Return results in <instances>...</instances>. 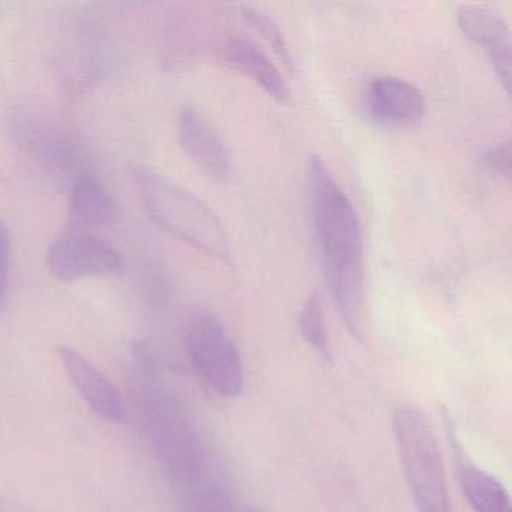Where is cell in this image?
Instances as JSON below:
<instances>
[{"label": "cell", "mask_w": 512, "mask_h": 512, "mask_svg": "<svg viewBox=\"0 0 512 512\" xmlns=\"http://www.w3.org/2000/svg\"><path fill=\"white\" fill-rule=\"evenodd\" d=\"M71 221L77 229L106 226L118 217V203L94 175H85L71 185L68 203Z\"/></svg>", "instance_id": "13"}, {"label": "cell", "mask_w": 512, "mask_h": 512, "mask_svg": "<svg viewBox=\"0 0 512 512\" xmlns=\"http://www.w3.org/2000/svg\"><path fill=\"white\" fill-rule=\"evenodd\" d=\"M58 358L71 386L98 418L110 424L125 421L127 404L118 386L100 368L70 346H59Z\"/></svg>", "instance_id": "7"}, {"label": "cell", "mask_w": 512, "mask_h": 512, "mask_svg": "<svg viewBox=\"0 0 512 512\" xmlns=\"http://www.w3.org/2000/svg\"><path fill=\"white\" fill-rule=\"evenodd\" d=\"M458 481L475 512H511L508 491L499 479L473 464L461 463Z\"/></svg>", "instance_id": "14"}, {"label": "cell", "mask_w": 512, "mask_h": 512, "mask_svg": "<svg viewBox=\"0 0 512 512\" xmlns=\"http://www.w3.org/2000/svg\"><path fill=\"white\" fill-rule=\"evenodd\" d=\"M482 166L497 178L509 181L511 179V142L503 140L490 146L482 155Z\"/></svg>", "instance_id": "18"}, {"label": "cell", "mask_w": 512, "mask_h": 512, "mask_svg": "<svg viewBox=\"0 0 512 512\" xmlns=\"http://www.w3.org/2000/svg\"><path fill=\"white\" fill-rule=\"evenodd\" d=\"M250 512H257V511H250Z\"/></svg>", "instance_id": "20"}, {"label": "cell", "mask_w": 512, "mask_h": 512, "mask_svg": "<svg viewBox=\"0 0 512 512\" xmlns=\"http://www.w3.org/2000/svg\"><path fill=\"white\" fill-rule=\"evenodd\" d=\"M11 287V241L7 227L0 221V311L10 299Z\"/></svg>", "instance_id": "19"}, {"label": "cell", "mask_w": 512, "mask_h": 512, "mask_svg": "<svg viewBox=\"0 0 512 512\" xmlns=\"http://www.w3.org/2000/svg\"><path fill=\"white\" fill-rule=\"evenodd\" d=\"M298 323L302 338L319 355L331 361V340H329L328 326H326L325 313H323L322 299H320L319 293L308 296L307 301L299 311Z\"/></svg>", "instance_id": "16"}, {"label": "cell", "mask_w": 512, "mask_h": 512, "mask_svg": "<svg viewBox=\"0 0 512 512\" xmlns=\"http://www.w3.org/2000/svg\"><path fill=\"white\" fill-rule=\"evenodd\" d=\"M241 16L254 29V32L259 34L263 41L271 47L272 52L280 59L281 65L287 71L293 73V58L290 55L289 46H287L286 38H284L283 32L278 28L274 19H271L262 10L251 7V5H242Z\"/></svg>", "instance_id": "17"}, {"label": "cell", "mask_w": 512, "mask_h": 512, "mask_svg": "<svg viewBox=\"0 0 512 512\" xmlns=\"http://www.w3.org/2000/svg\"><path fill=\"white\" fill-rule=\"evenodd\" d=\"M131 175L146 214L158 227L209 257L230 262L226 226L203 200L145 164H133Z\"/></svg>", "instance_id": "3"}, {"label": "cell", "mask_w": 512, "mask_h": 512, "mask_svg": "<svg viewBox=\"0 0 512 512\" xmlns=\"http://www.w3.org/2000/svg\"><path fill=\"white\" fill-rule=\"evenodd\" d=\"M134 359L131 394L155 460L173 490L194 484L211 473L196 427L178 395L158 379L146 347L137 346Z\"/></svg>", "instance_id": "2"}, {"label": "cell", "mask_w": 512, "mask_h": 512, "mask_svg": "<svg viewBox=\"0 0 512 512\" xmlns=\"http://www.w3.org/2000/svg\"><path fill=\"white\" fill-rule=\"evenodd\" d=\"M368 115L385 127L406 128L418 124L427 112L424 94L400 77H377L365 95Z\"/></svg>", "instance_id": "10"}, {"label": "cell", "mask_w": 512, "mask_h": 512, "mask_svg": "<svg viewBox=\"0 0 512 512\" xmlns=\"http://www.w3.org/2000/svg\"><path fill=\"white\" fill-rule=\"evenodd\" d=\"M178 136L182 151L191 163L211 179L227 182L233 175L232 158L226 143L211 121L194 107L179 113Z\"/></svg>", "instance_id": "8"}, {"label": "cell", "mask_w": 512, "mask_h": 512, "mask_svg": "<svg viewBox=\"0 0 512 512\" xmlns=\"http://www.w3.org/2000/svg\"><path fill=\"white\" fill-rule=\"evenodd\" d=\"M311 212L329 292L349 331L364 338V238L355 206L322 158L308 164Z\"/></svg>", "instance_id": "1"}, {"label": "cell", "mask_w": 512, "mask_h": 512, "mask_svg": "<svg viewBox=\"0 0 512 512\" xmlns=\"http://www.w3.org/2000/svg\"><path fill=\"white\" fill-rule=\"evenodd\" d=\"M392 428L418 512H452L442 452L428 416L418 407L400 406Z\"/></svg>", "instance_id": "4"}, {"label": "cell", "mask_w": 512, "mask_h": 512, "mask_svg": "<svg viewBox=\"0 0 512 512\" xmlns=\"http://www.w3.org/2000/svg\"><path fill=\"white\" fill-rule=\"evenodd\" d=\"M47 265L56 280L70 283L86 277L119 274L124 259L97 233L73 227L55 239L47 254Z\"/></svg>", "instance_id": "6"}, {"label": "cell", "mask_w": 512, "mask_h": 512, "mask_svg": "<svg viewBox=\"0 0 512 512\" xmlns=\"http://www.w3.org/2000/svg\"><path fill=\"white\" fill-rule=\"evenodd\" d=\"M26 146L35 158L41 161L52 175L59 179L70 181L71 185L89 175L85 170L86 158L80 152L79 146L62 131L47 125L35 124L25 119L20 125Z\"/></svg>", "instance_id": "11"}, {"label": "cell", "mask_w": 512, "mask_h": 512, "mask_svg": "<svg viewBox=\"0 0 512 512\" xmlns=\"http://www.w3.org/2000/svg\"><path fill=\"white\" fill-rule=\"evenodd\" d=\"M175 493L178 512H235L229 491L212 473Z\"/></svg>", "instance_id": "15"}, {"label": "cell", "mask_w": 512, "mask_h": 512, "mask_svg": "<svg viewBox=\"0 0 512 512\" xmlns=\"http://www.w3.org/2000/svg\"><path fill=\"white\" fill-rule=\"evenodd\" d=\"M227 61L239 73L250 77L272 100L289 103L290 91L280 68L247 35H235L227 43Z\"/></svg>", "instance_id": "12"}, {"label": "cell", "mask_w": 512, "mask_h": 512, "mask_svg": "<svg viewBox=\"0 0 512 512\" xmlns=\"http://www.w3.org/2000/svg\"><path fill=\"white\" fill-rule=\"evenodd\" d=\"M185 349L197 376L223 397L244 391V365L238 347L223 322L209 311H197L188 319Z\"/></svg>", "instance_id": "5"}, {"label": "cell", "mask_w": 512, "mask_h": 512, "mask_svg": "<svg viewBox=\"0 0 512 512\" xmlns=\"http://www.w3.org/2000/svg\"><path fill=\"white\" fill-rule=\"evenodd\" d=\"M457 25L467 40L484 50L505 91L511 85V32L502 16L484 5H463Z\"/></svg>", "instance_id": "9"}]
</instances>
